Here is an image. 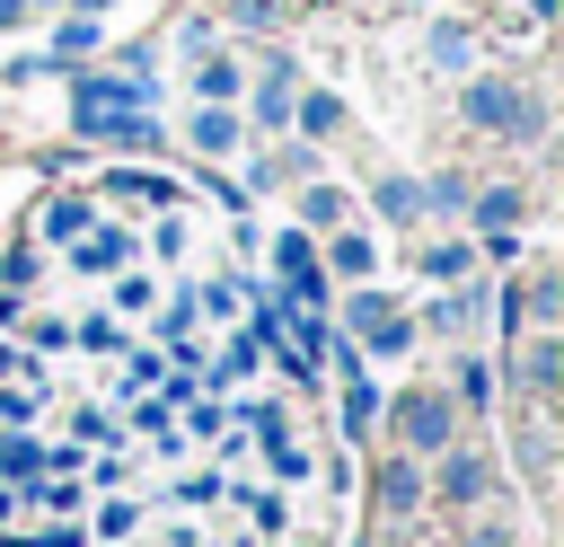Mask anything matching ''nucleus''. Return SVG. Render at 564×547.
<instances>
[{"label":"nucleus","mask_w":564,"mask_h":547,"mask_svg":"<svg viewBox=\"0 0 564 547\" xmlns=\"http://www.w3.org/2000/svg\"><path fill=\"white\" fill-rule=\"evenodd\" d=\"M388 432H397L405 459H441V450L458 441V397H441V388H405V397L388 406Z\"/></svg>","instance_id":"nucleus-2"},{"label":"nucleus","mask_w":564,"mask_h":547,"mask_svg":"<svg viewBox=\"0 0 564 547\" xmlns=\"http://www.w3.org/2000/svg\"><path fill=\"white\" fill-rule=\"evenodd\" d=\"M414 274H432V282H458V274H467V247H458V238H441V247H414Z\"/></svg>","instance_id":"nucleus-19"},{"label":"nucleus","mask_w":564,"mask_h":547,"mask_svg":"<svg viewBox=\"0 0 564 547\" xmlns=\"http://www.w3.org/2000/svg\"><path fill=\"white\" fill-rule=\"evenodd\" d=\"M0 538H9V529H0ZM9 547H88V529H79V521H53L44 538H9Z\"/></svg>","instance_id":"nucleus-28"},{"label":"nucleus","mask_w":564,"mask_h":547,"mask_svg":"<svg viewBox=\"0 0 564 547\" xmlns=\"http://www.w3.org/2000/svg\"><path fill=\"white\" fill-rule=\"evenodd\" d=\"M361 344H370V353H405V344H414V318H405V309H388V318H379Z\"/></svg>","instance_id":"nucleus-22"},{"label":"nucleus","mask_w":564,"mask_h":547,"mask_svg":"<svg viewBox=\"0 0 564 547\" xmlns=\"http://www.w3.org/2000/svg\"><path fill=\"white\" fill-rule=\"evenodd\" d=\"M18 318H26V300H18V291H0V326H18Z\"/></svg>","instance_id":"nucleus-32"},{"label":"nucleus","mask_w":564,"mask_h":547,"mask_svg":"<svg viewBox=\"0 0 564 547\" xmlns=\"http://www.w3.org/2000/svg\"><path fill=\"white\" fill-rule=\"evenodd\" d=\"M291 115H300V132H308V141H335V132H344V97H335V88L291 97Z\"/></svg>","instance_id":"nucleus-8"},{"label":"nucleus","mask_w":564,"mask_h":547,"mask_svg":"<svg viewBox=\"0 0 564 547\" xmlns=\"http://www.w3.org/2000/svg\"><path fill=\"white\" fill-rule=\"evenodd\" d=\"M467 547H520V538H511L502 521H476V529H467Z\"/></svg>","instance_id":"nucleus-31"},{"label":"nucleus","mask_w":564,"mask_h":547,"mask_svg":"<svg viewBox=\"0 0 564 547\" xmlns=\"http://www.w3.org/2000/svg\"><path fill=\"white\" fill-rule=\"evenodd\" d=\"M485 397H494V362L467 353V362H458V406H485Z\"/></svg>","instance_id":"nucleus-24"},{"label":"nucleus","mask_w":564,"mask_h":547,"mask_svg":"<svg viewBox=\"0 0 564 547\" xmlns=\"http://www.w3.org/2000/svg\"><path fill=\"white\" fill-rule=\"evenodd\" d=\"M370 423H379V379H370V371H344V432L361 441Z\"/></svg>","instance_id":"nucleus-12"},{"label":"nucleus","mask_w":564,"mask_h":547,"mask_svg":"<svg viewBox=\"0 0 564 547\" xmlns=\"http://www.w3.org/2000/svg\"><path fill=\"white\" fill-rule=\"evenodd\" d=\"M132 529H141L132 503H106V512H97V538H132Z\"/></svg>","instance_id":"nucleus-29"},{"label":"nucleus","mask_w":564,"mask_h":547,"mask_svg":"<svg viewBox=\"0 0 564 547\" xmlns=\"http://www.w3.org/2000/svg\"><path fill=\"white\" fill-rule=\"evenodd\" d=\"M26 9H53V0H26Z\"/></svg>","instance_id":"nucleus-36"},{"label":"nucleus","mask_w":564,"mask_h":547,"mask_svg":"<svg viewBox=\"0 0 564 547\" xmlns=\"http://www.w3.org/2000/svg\"><path fill=\"white\" fill-rule=\"evenodd\" d=\"M326 265H335V274H344V282H370V265H379V247H370V238H361V229H344V238H335V247H326Z\"/></svg>","instance_id":"nucleus-15"},{"label":"nucleus","mask_w":564,"mask_h":547,"mask_svg":"<svg viewBox=\"0 0 564 547\" xmlns=\"http://www.w3.org/2000/svg\"><path fill=\"white\" fill-rule=\"evenodd\" d=\"M370 212H379V221H397V229H405V221H414V212H423V185H414V176H379V185H370Z\"/></svg>","instance_id":"nucleus-10"},{"label":"nucleus","mask_w":564,"mask_h":547,"mask_svg":"<svg viewBox=\"0 0 564 547\" xmlns=\"http://www.w3.org/2000/svg\"><path fill=\"white\" fill-rule=\"evenodd\" d=\"M370 503H379V521H414V503H423V459L388 450L379 476H370Z\"/></svg>","instance_id":"nucleus-4"},{"label":"nucleus","mask_w":564,"mask_h":547,"mask_svg":"<svg viewBox=\"0 0 564 547\" xmlns=\"http://www.w3.org/2000/svg\"><path fill=\"white\" fill-rule=\"evenodd\" d=\"M0 468H9V476H26V485H35V468H44V450H35V441H26V432H9V441H0Z\"/></svg>","instance_id":"nucleus-25"},{"label":"nucleus","mask_w":564,"mask_h":547,"mask_svg":"<svg viewBox=\"0 0 564 547\" xmlns=\"http://www.w3.org/2000/svg\"><path fill=\"white\" fill-rule=\"evenodd\" d=\"M35 274H44V265H35V247H9V256H0V291H26Z\"/></svg>","instance_id":"nucleus-27"},{"label":"nucleus","mask_w":564,"mask_h":547,"mask_svg":"<svg viewBox=\"0 0 564 547\" xmlns=\"http://www.w3.org/2000/svg\"><path fill=\"white\" fill-rule=\"evenodd\" d=\"M88 221H97V212H88L79 194H53V203H44V238H62V247H70V238H88Z\"/></svg>","instance_id":"nucleus-14"},{"label":"nucleus","mask_w":564,"mask_h":547,"mask_svg":"<svg viewBox=\"0 0 564 547\" xmlns=\"http://www.w3.org/2000/svg\"><path fill=\"white\" fill-rule=\"evenodd\" d=\"M476 318H485V291H467V282H458V291H449V300L432 309V326H441V335H467Z\"/></svg>","instance_id":"nucleus-17"},{"label":"nucleus","mask_w":564,"mask_h":547,"mask_svg":"<svg viewBox=\"0 0 564 547\" xmlns=\"http://www.w3.org/2000/svg\"><path fill=\"white\" fill-rule=\"evenodd\" d=\"M511 379H520V397H538V406H546V397L564 388V335H555V326H538V335L511 353Z\"/></svg>","instance_id":"nucleus-3"},{"label":"nucleus","mask_w":564,"mask_h":547,"mask_svg":"<svg viewBox=\"0 0 564 547\" xmlns=\"http://www.w3.org/2000/svg\"><path fill=\"white\" fill-rule=\"evenodd\" d=\"M185 141H194L203 159H220V150H238V115H229V106H203V115L185 124Z\"/></svg>","instance_id":"nucleus-9"},{"label":"nucleus","mask_w":564,"mask_h":547,"mask_svg":"<svg viewBox=\"0 0 564 547\" xmlns=\"http://www.w3.org/2000/svg\"><path fill=\"white\" fill-rule=\"evenodd\" d=\"M150 300H159V291H150L141 274H123V282H115V309H150Z\"/></svg>","instance_id":"nucleus-30"},{"label":"nucleus","mask_w":564,"mask_h":547,"mask_svg":"<svg viewBox=\"0 0 564 547\" xmlns=\"http://www.w3.org/2000/svg\"><path fill=\"white\" fill-rule=\"evenodd\" d=\"M423 53H432L441 71H467V62H476V35H467V26H432V44H423Z\"/></svg>","instance_id":"nucleus-18"},{"label":"nucleus","mask_w":564,"mask_h":547,"mask_svg":"<svg viewBox=\"0 0 564 547\" xmlns=\"http://www.w3.org/2000/svg\"><path fill=\"white\" fill-rule=\"evenodd\" d=\"M79 53H97V26H88V18H62V26H53V62L70 71Z\"/></svg>","instance_id":"nucleus-20"},{"label":"nucleus","mask_w":564,"mask_h":547,"mask_svg":"<svg viewBox=\"0 0 564 547\" xmlns=\"http://www.w3.org/2000/svg\"><path fill=\"white\" fill-rule=\"evenodd\" d=\"M194 97H203V106H229V97H238V62H229V53H203V62H194Z\"/></svg>","instance_id":"nucleus-13"},{"label":"nucleus","mask_w":564,"mask_h":547,"mask_svg":"<svg viewBox=\"0 0 564 547\" xmlns=\"http://www.w3.org/2000/svg\"><path fill=\"white\" fill-rule=\"evenodd\" d=\"M18 18H26V0H0V35H9V26H18Z\"/></svg>","instance_id":"nucleus-33"},{"label":"nucleus","mask_w":564,"mask_h":547,"mask_svg":"<svg viewBox=\"0 0 564 547\" xmlns=\"http://www.w3.org/2000/svg\"><path fill=\"white\" fill-rule=\"evenodd\" d=\"M70 265H79V274H123V265H132V229H88V238L70 247Z\"/></svg>","instance_id":"nucleus-7"},{"label":"nucleus","mask_w":564,"mask_h":547,"mask_svg":"<svg viewBox=\"0 0 564 547\" xmlns=\"http://www.w3.org/2000/svg\"><path fill=\"white\" fill-rule=\"evenodd\" d=\"M458 115H467L476 132H494V141H546V97L520 88V79H467Z\"/></svg>","instance_id":"nucleus-1"},{"label":"nucleus","mask_w":564,"mask_h":547,"mask_svg":"<svg viewBox=\"0 0 564 547\" xmlns=\"http://www.w3.org/2000/svg\"><path fill=\"white\" fill-rule=\"evenodd\" d=\"M256 441H264V468H273V476H308V450H300V432H291L282 415L256 406Z\"/></svg>","instance_id":"nucleus-6"},{"label":"nucleus","mask_w":564,"mask_h":547,"mask_svg":"<svg viewBox=\"0 0 564 547\" xmlns=\"http://www.w3.org/2000/svg\"><path fill=\"white\" fill-rule=\"evenodd\" d=\"M432 485H441V503H458V512H467V503H485V494H494V459H485V450H458V441H449V450H441V476H432Z\"/></svg>","instance_id":"nucleus-5"},{"label":"nucleus","mask_w":564,"mask_h":547,"mask_svg":"<svg viewBox=\"0 0 564 547\" xmlns=\"http://www.w3.org/2000/svg\"><path fill=\"white\" fill-rule=\"evenodd\" d=\"M546 18H555V0H529V26H546Z\"/></svg>","instance_id":"nucleus-34"},{"label":"nucleus","mask_w":564,"mask_h":547,"mask_svg":"<svg viewBox=\"0 0 564 547\" xmlns=\"http://www.w3.org/2000/svg\"><path fill=\"white\" fill-rule=\"evenodd\" d=\"M467 194H476V185H467V176H458V168H449V176H432V185H423V203H441V212H467Z\"/></svg>","instance_id":"nucleus-26"},{"label":"nucleus","mask_w":564,"mask_h":547,"mask_svg":"<svg viewBox=\"0 0 564 547\" xmlns=\"http://www.w3.org/2000/svg\"><path fill=\"white\" fill-rule=\"evenodd\" d=\"M467 212H476V229H511L529 212V194L520 185H485V194H467Z\"/></svg>","instance_id":"nucleus-11"},{"label":"nucleus","mask_w":564,"mask_h":547,"mask_svg":"<svg viewBox=\"0 0 564 547\" xmlns=\"http://www.w3.org/2000/svg\"><path fill=\"white\" fill-rule=\"evenodd\" d=\"M344 212H352V194H344V185H308V194H300V221H308V229H335Z\"/></svg>","instance_id":"nucleus-16"},{"label":"nucleus","mask_w":564,"mask_h":547,"mask_svg":"<svg viewBox=\"0 0 564 547\" xmlns=\"http://www.w3.org/2000/svg\"><path fill=\"white\" fill-rule=\"evenodd\" d=\"M546 459H555V441H546V415H529V432H520V468L546 485Z\"/></svg>","instance_id":"nucleus-23"},{"label":"nucleus","mask_w":564,"mask_h":547,"mask_svg":"<svg viewBox=\"0 0 564 547\" xmlns=\"http://www.w3.org/2000/svg\"><path fill=\"white\" fill-rule=\"evenodd\" d=\"M388 309H397V300H388V291H370V282H361V291L344 300V318H352V335H370V326H379Z\"/></svg>","instance_id":"nucleus-21"},{"label":"nucleus","mask_w":564,"mask_h":547,"mask_svg":"<svg viewBox=\"0 0 564 547\" xmlns=\"http://www.w3.org/2000/svg\"><path fill=\"white\" fill-rule=\"evenodd\" d=\"M70 9H79V18H88V9H106V0H70Z\"/></svg>","instance_id":"nucleus-35"}]
</instances>
